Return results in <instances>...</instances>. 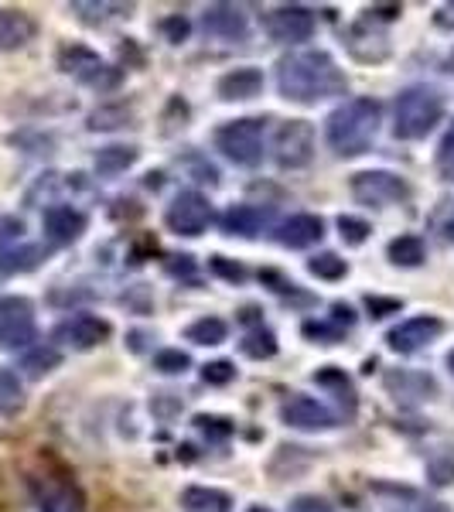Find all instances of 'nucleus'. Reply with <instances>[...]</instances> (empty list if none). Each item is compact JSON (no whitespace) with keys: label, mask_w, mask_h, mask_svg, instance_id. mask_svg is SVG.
<instances>
[{"label":"nucleus","mask_w":454,"mask_h":512,"mask_svg":"<svg viewBox=\"0 0 454 512\" xmlns=\"http://www.w3.org/2000/svg\"><path fill=\"white\" fill-rule=\"evenodd\" d=\"M267 35L284 45H297V41H308L315 35V14L304 4H280L267 14Z\"/></svg>","instance_id":"nucleus-11"},{"label":"nucleus","mask_w":454,"mask_h":512,"mask_svg":"<svg viewBox=\"0 0 454 512\" xmlns=\"http://www.w3.org/2000/svg\"><path fill=\"white\" fill-rule=\"evenodd\" d=\"M216 147L233 164L257 168V164L263 161V120L243 117V120H233V123H226V127H219L216 130Z\"/></svg>","instance_id":"nucleus-5"},{"label":"nucleus","mask_w":454,"mask_h":512,"mask_svg":"<svg viewBox=\"0 0 454 512\" xmlns=\"http://www.w3.org/2000/svg\"><path fill=\"white\" fill-rule=\"evenodd\" d=\"M383 386H386V393L403 403H417V400L437 396V379L431 373H417V369H390V373L383 376Z\"/></svg>","instance_id":"nucleus-16"},{"label":"nucleus","mask_w":454,"mask_h":512,"mask_svg":"<svg viewBox=\"0 0 454 512\" xmlns=\"http://www.w3.org/2000/svg\"><path fill=\"white\" fill-rule=\"evenodd\" d=\"M352 198L359 205H373V209H386V205L407 202L410 185L393 171H359L352 175Z\"/></svg>","instance_id":"nucleus-8"},{"label":"nucleus","mask_w":454,"mask_h":512,"mask_svg":"<svg viewBox=\"0 0 454 512\" xmlns=\"http://www.w3.org/2000/svg\"><path fill=\"white\" fill-rule=\"evenodd\" d=\"M332 325L335 328H342V332H349L352 325H356V311L349 308V304H332Z\"/></svg>","instance_id":"nucleus-45"},{"label":"nucleus","mask_w":454,"mask_h":512,"mask_svg":"<svg viewBox=\"0 0 454 512\" xmlns=\"http://www.w3.org/2000/svg\"><path fill=\"white\" fill-rule=\"evenodd\" d=\"M35 335V304L18 294L0 297V349H24L35 342Z\"/></svg>","instance_id":"nucleus-6"},{"label":"nucleus","mask_w":454,"mask_h":512,"mask_svg":"<svg viewBox=\"0 0 454 512\" xmlns=\"http://www.w3.org/2000/svg\"><path fill=\"white\" fill-rule=\"evenodd\" d=\"M59 69L65 76L86 82V86H96V89H113L120 79V72L103 65V59L86 45H65L59 52Z\"/></svg>","instance_id":"nucleus-9"},{"label":"nucleus","mask_w":454,"mask_h":512,"mask_svg":"<svg viewBox=\"0 0 454 512\" xmlns=\"http://www.w3.org/2000/svg\"><path fill=\"white\" fill-rule=\"evenodd\" d=\"M72 11H76L86 24H103L110 18H123V14H130V4H89V0H76Z\"/></svg>","instance_id":"nucleus-32"},{"label":"nucleus","mask_w":454,"mask_h":512,"mask_svg":"<svg viewBox=\"0 0 454 512\" xmlns=\"http://www.w3.org/2000/svg\"><path fill=\"white\" fill-rule=\"evenodd\" d=\"M86 222H89L86 212L72 209V205L55 202V205H48V209H45V233H48V239H52L55 246L76 243V239L86 233Z\"/></svg>","instance_id":"nucleus-17"},{"label":"nucleus","mask_w":454,"mask_h":512,"mask_svg":"<svg viewBox=\"0 0 454 512\" xmlns=\"http://www.w3.org/2000/svg\"><path fill=\"white\" fill-rule=\"evenodd\" d=\"M45 250L41 246H18V250H0V280L14 277V274H28L41 263Z\"/></svg>","instance_id":"nucleus-24"},{"label":"nucleus","mask_w":454,"mask_h":512,"mask_svg":"<svg viewBox=\"0 0 454 512\" xmlns=\"http://www.w3.org/2000/svg\"><path fill=\"white\" fill-rule=\"evenodd\" d=\"M338 233H342V239L349 246H362L369 239V222L366 219H356V216H338Z\"/></svg>","instance_id":"nucleus-35"},{"label":"nucleus","mask_w":454,"mask_h":512,"mask_svg":"<svg viewBox=\"0 0 454 512\" xmlns=\"http://www.w3.org/2000/svg\"><path fill=\"white\" fill-rule=\"evenodd\" d=\"M321 236H325V222H321V216H308V212L291 216L277 226V243L287 246V250H308Z\"/></svg>","instance_id":"nucleus-19"},{"label":"nucleus","mask_w":454,"mask_h":512,"mask_svg":"<svg viewBox=\"0 0 454 512\" xmlns=\"http://www.w3.org/2000/svg\"><path fill=\"white\" fill-rule=\"evenodd\" d=\"M226 335H229V328L222 318H198L188 325V332H185L188 342H195V345H222L226 342Z\"/></svg>","instance_id":"nucleus-30"},{"label":"nucleus","mask_w":454,"mask_h":512,"mask_svg":"<svg viewBox=\"0 0 454 512\" xmlns=\"http://www.w3.org/2000/svg\"><path fill=\"white\" fill-rule=\"evenodd\" d=\"M448 369H451V373H454V352L448 355Z\"/></svg>","instance_id":"nucleus-53"},{"label":"nucleus","mask_w":454,"mask_h":512,"mask_svg":"<svg viewBox=\"0 0 454 512\" xmlns=\"http://www.w3.org/2000/svg\"><path fill=\"white\" fill-rule=\"evenodd\" d=\"M24 407V386L11 369L0 366V417H14Z\"/></svg>","instance_id":"nucleus-29"},{"label":"nucleus","mask_w":454,"mask_h":512,"mask_svg":"<svg viewBox=\"0 0 454 512\" xmlns=\"http://www.w3.org/2000/svg\"><path fill=\"white\" fill-rule=\"evenodd\" d=\"M161 31L164 38L171 41V45H178V41L188 38V31H192V24H188V18H181V14H171V18L161 21Z\"/></svg>","instance_id":"nucleus-43"},{"label":"nucleus","mask_w":454,"mask_h":512,"mask_svg":"<svg viewBox=\"0 0 454 512\" xmlns=\"http://www.w3.org/2000/svg\"><path fill=\"white\" fill-rule=\"evenodd\" d=\"M400 14H403L400 4H373L369 7V18H379V21H393V18H400Z\"/></svg>","instance_id":"nucleus-47"},{"label":"nucleus","mask_w":454,"mask_h":512,"mask_svg":"<svg viewBox=\"0 0 454 512\" xmlns=\"http://www.w3.org/2000/svg\"><path fill=\"white\" fill-rule=\"evenodd\" d=\"M444 117V96L441 89L417 82L407 86L396 96V120H393V134L400 140H420L441 123Z\"/></svg>","instance_id":"nucleus-3"},{"label":"nucleus","mask_w":454,"mask_h":512,"mask_svg":"<svg viewBox=\"0 0 454 512\" xmlns=\"http://www.w3.org/2000/svg\"><path fill=\"white\" fill-rule=\"evenodd\" d=\"M280 420H284L287 427H297V431H332L338 424V417L325 403L311 400V396H304V393L291 396V400L280 407Z\"/></svg>","instance_id":"nucleus-14"},{"label":"nucleus","mask_w":454,"mask_h":512,"mask_svg":"<svg viewBox=\"0 0 454 512\" xmlns=\"http://www.w3.org/2000/svg\"><path fill=\"white\" fill-rule=\"evenodd\" d=\"M239 349L243 355H250V359H274L277 355V338L270 328H253V332H246V338L239 342Z\"/></svg>","instance_id":"nucleus-31"},{"label":"nucleus","mask_w":454,"mask_h":512,"mask_svg":"<svg viewBox=\"0 0 454 512\" xmlns=\"http://www.w3.org/2000/svg\"><path fill=\"white\" fill-rule=\"evenodd\" d=\"M219 96L226 103H236V99H253L263 93V72L253 69V65H243V69H233L219 79Z\"/></svg>","instance_id":"nucleus-20"},{"label":"nucleus","mask_w":454,"mask_h":512,"mask_svg":"<svg viewBox=\"0 0 454 512\" xmlns=\"http://www.w3.org/2000/svg\"><path fill=\"white\" fill-rule=\"evenodd\" d=\"M277 89L291 103L315 106L328 96L349 93V79L328 52L304 48V52H291L277 62Z\"/></svg>","instance_id":"nucleus-1"},{"label":"nucleus","mask_w":454,"mask_h":512,"mask_svg":"<svg viewBox=\"0 0 454 512\" xmlns=\"http://www.w3.org/2000/svg\"><path fill=\"white\" fill-rule=\"evenodd\" d=\"M345 45H349V52L356 55L359 62H383L386 55H390V45H386V38L373 35V28H369L366 21L356 24V28H349V35H345Z\"/></svg>","instance_id":"nucleus-22"},{"label":"nucleus","mask_w":454,"mask_h":512,"mask_svg":"<svg viewBox=\"0 0 454 512\" xmlns=\"http://www.w3.org/2000/svg\"><path fill=\"white\" fill-rule=\"evenodd\" d=\"M246 512H270V509H267V506H250Z\"/></svg>","instance_id":"nucleus-52"},{"label":"nucleus","mask_w":454,"mask_h":512,"mask_svg":"<svg viewBox=\"0 0 454 512\" xmlns=\"http://www.w3.org/2000/svg\"><path fill=\"white\" fill-rule=\"evenodd\" d=\"M437 171H441L444 181H454V123L437 144Z\"/></svg>","instance_id":"nucleus-39"},{"label":"nucleus","mask_w":454,"mask_h":512,"mask_svg":"<svg viewBox=\"0 0 454 512\" xmlns=\"http://www.w3.org/2000/svg\"><path fill=\"white\" fill-rule=\"evenodd\" d=\"M110 335H113L110 321L96 318V315H72V318L59 321V325H55V332H52L55 342L69 345V349H76V352L96 349V345H103Z\"/></svg>","instance_id":"nucleus-12"},{"label":"nucleus","mask_w":454,"mask_h":512,"mask_svg":"<svg viewBox=\"0 0 454 512\" xmlns=\"http://www.w3.org/2000/svg\"><path fill=\"white\" fill-rule=\"evenodd\" d=\"M202 379L209 386H226L236 379V366L229 359H216V362H205L202 366Z\"/></svg>","instance_id":"nucleus-38"},{"label":"nucleus","mask_w":454,"mask_h":512,"mask_svg":"<svg viewBox=\"0 0 454 512\" xmlns=\"http://www.w3.org/2000/svg\"><path fill=\"white\" fill-rule=\"evenodd\" d=\"M202 28L222 41H243L250 35V21H246L243 7L236 4H209L202 14Z\"/></svg>","instance_id":"nucleus-15"},{"label":"nucleus","mask_w":454,"mask_h":512,"mask_svg":"<svg viewBox=\"0 0 454 512\" xmlns=\"http://www.w3.org/2000/svg\"><path fill=\"white\" fill-rule=\"evenodd\" d=\"M195 427L202 431L209 441H226V437H233V420L226 417H209V414H198L195 417Z\"/></svg>","instance_id":"nucleus-36"},{"label":"nucleus","mask_w":454,"mask_h":512,"mask_svg":"<svg viewBox=\"0 0 454 512\" xmlns=\"http://www.w3.org/2000/svg\"><path fill=\"white\" fill-rule=\"evenodd\" d=\"M386 256L396 263V267H420L427 260V250H424V239L420 236H396L390 243Z\"/></svg>","instance_id":"nucleus-28"},{"label":"nucleus","mask_w":454,"mask_h":512,"mask_svg":"<svg viewBox=\"0 0 454 512\" xmlns=\"http://www.w3.org/2000/svg\"><path fill=\"white\" fill-rule=\"evenodd\" d=\"M400 308H403V301H396V297H379V294H369V297H366V311H369L373 318L396 315Z\"/></svg>","instance_id":"nucleus-42"},{"label":"nucleus","mask_w":454,"mask_h":512,"mask_svg":"<svg viewBox=\"0 0 454 512\" xmlns=\"http://www.w3.org/2000/svg\"><path fill=\"white\" fill-rule=\"evenodd\" d=\"M181 506H185V512H233V499L222 489L192 485V489L181 492Z\"/></svg>","instance_id":"nucleus-23"},{"label":"nucleus","mask_w":454,"mask_h":512,"mask_svg":"<svg viewBox=\"0 0 454 512\" xmlns=\"http://www.w3.org/2000/svg\"><path fill=\"white\" fill-rule=\"evenodd\" d=\"M38 35V24L24 11H0V52H14L24 48Z\"/></svg>","instance_id":"nucleus-21"},{"label":"nucleus","mask_w":454,"mask_h":512,"mask_svg":"<svg viewBox=\"0 0 454 512\" xmlns=\"http://www.w3.org/2000/svg\"><path fill=\"white\" fill-rule=\"evenodd\" d=\"M444 236H448V239H451V243H454V212H451V219H448V222H444Z\"/></svg>","instance_id":"nucleus-51"},{"label":"nucleus","mask_w":454,"mask_h":512,"mask_svg":"<svg viewBox=\"0 0 454 512\" xmlns=\"http://www.w3.org/2000/svg\"><path fill=\"white\" fill-rule=\"evenodd\" d=\"M444 332V321L434 318V315H420V318H407L403 325H396L390 335H386V342H390L393 352L400 355H414L420 349H427V345L434 342V338H441Z\"/></svg>","instance_id":"nucleus-13"},{"label":"nucleus","mask_w":454,"mask_h":512,"mask_svg":"<svg viewBox=\"0 0 454 512\" xmlns=\"http://www.w3.org/2000/svg\"><path fill=\"white\" fill-rule=\"evenodd\" d=\"M441 28H454V4H444L441 11H437V18H434Z\"/></svg>","instance_id":"nucleus-50"},{"label":"nucleus","mask_w":454,"mask_h":512,"mask_svg":"<svg viewBox=\"0 0 454 512\" xmlns=\"http://www.w3.org/2000/svg\"><path fill=\"white\" fill-rule=\"evenodd\" d=\"M209 267H212V274H219L222 280H229V284H243V280H246V267H243V263L226 260V256H212Z\"/></svg>","instance_id":"nucleus-41"},{"label":"nucleus","mask_w":454,"mask_h":512,"mask_svg":"<svg viewBox=\"0 0 454 512\" xmlns=\"http://www.w3.org/2000/svg\"><path fill=\"white\" fill-rule=\"evenodd\" d=\"M427 472H431V482H434V485H448V482H454V454L434 458L431 465H427Z\"/></svg>","instance_id":"nucleus-44"},{"label":"nucleus","mask_w":454,"mask_h":512,"mask_svg":"<svg viewBox=\"0 0 454 512\" xmlns=\"http://www.w3.org/2000/svg\"><path fill=\"white\" fill-rule=\"evenodd\" d=\"M304 338H315V342H321V345H335L338 338H342L345 332L342 328H335L332 321H304Z\"/></svg>","instance_id":"nucleus-40"},{"label":"nucleus","mask_w":454,"mask_h":512,"mask_svg":"<svg viewBox=\"0 0 454 512\" xmlns=\"http://www.w3.org/2000/svg\"><path fill=\"white\" fill-rule=\"evenodd\" d=\"M21 233H24L21 219H0V239H14V236H21Z\"/></svg>","instance_id":"nucleus-48"},{"label":"nucleus","mask_w":454,"mask_h":512,"mask_svg":"<svg viewBox=\"0 0 454 512\" xmlns=\"http://www.w3.org/2000/svg\"><path fill=\"white\" fill-rule=\"evenodd\" d=\"M270 219H274V209H263V205H233L222 216V233L253 239L270 226Z\"/></svg>","instance_id":"nucleus-18"},{"label":"nucleus","mask_w":454,"mask_h":512,"mask_svg":"<svg viewBox=\"0 0 454 512\" xmlns=\"http://www.w3.org/2000/svg\"><path fill=\"white\" fill-rule=\"evenodd\" d=\"M134 113L127 106H99V110L89 113V130H117V127H127V120Z\"/></svg>","instance_id":"nucleus-33"},{"label":"nucleus","mask_w":454,"mask_h":512,"mask_svg":"<svg viewBox=\"0 0 454 512\" xmlns=\"http://www.w3.org/2000/svg\"><path fill=\"white\" fill-rule=\"evenodd\" d=\"M134 161H137V147H130V144H110V147H99L96 171H99V175H106V178H113V175H120V171H127Z\"/></svg>","instance_id":"nucleus-25"},{"label":"nucleus","mask_w":454,"mask_h":512,"mask_svg":"<svg viewBox=\"0 0 454 512\" xmlns=\"http://www.w3.org/2000/svg\"><path fill=\"white\" fill-rule=\"evenodd\" d=\"M315 383L318 386H328V390L338 393V400L345 403V410H349V417L356 414V386H352V379L345 376V369H335V366H325L315 373Z\"/></svg>","instance_id":"nucleus-26"},{"label":"nucleus","mask_w":454,"mask_h":512,"mask_svg":"<svg viewBox=\"0 0 454 512\" xmlns=\"http://www.w3.org/2000/svg\"><path fill=\"white\" fill-rule=\"evenodd\" d=\"M403 512H451L444 502H414V509H403Z\"/></svg>","instance_id":"nucleus-49"},{"label":"nucleus","mask_w":454,"mask_h":512,"mask_svg":"<svg viewBox=\"0 0 454 512\" xmlns=\"http://www.w3.org/2000/svg\"><path fill=\"white\" fill-rule=\"evenodd\" d=\"M164 222H168V229L178 236H202L212 222L209 198H205L202 192L175 195V202L168 205V216H164Z\"/></svg>","instance_id":"nucleus-10"},{"label":"nucleus","mask_w":454,"mask_h":512,"mask_svg":"<svg viewBox=\"0 0 454 512\" xmlns=\"http://www.w3.org/2000/svg\"><path fill=\"white\" fill-rule=\"evenodd\" d=\"M28 489L38 512H86V495L76 485V478L55 465L35 468L28 475Z\"/></svg>","instance_id":"nucleus-4"},{"label":"nucleus","mask_w":454,"mask_h":512,"mask_svg":"<svg viewBox=\"0 0 454 512\" xmlns=\"http://www.w3.org/2000/svg\"><path fill=\"white\" fill-rule=\"evenodd\" d=\"M274 158L284 171L308 168L311 158H315V127L308 120L280 123L274 137Z\"/></svg>","instance_id":"nucleus-7"},{"label":"nucleus","mask_w":454,"mask_h":512,"mask_svg":"<svg viewBox=\"0 0 454 512\" xmlns=\"http://www.w3.org/2000/svg\"><path fill=\"white\" fill-rule=\"evenodd\" d=\"M291 512H335V509L325 499H318V495H301L291 506Z\"/></svg>","instance_id":"nucleus-46"},{"label":"nucleus","mask_w":454,"mask_h":512,"mask_svg":"<svg viewBox=\"0 0 454 512\" xmlns=\"http://www.w3.org/2000/svg\"><path fill=\"white\" fill-rule=\"evenodd\" d=\"M308 270L318 280H342L345 274H349V267H345V260L338 253H318V256H311Z\"/></svg>","instance_id":"nucleus-34"},{"label":"nucleus","mask_w":454,"mask_h":512,"mask_svg":"<svg viewBox=\"0 0 454 512\" xmlns=\"http://www.w3.org/2000/svg\"><path fill=\"white\" fill-rule=\"evenodd\" d=\"M448 65H451V72H454V55H451V62H448Z\"/></svg>","instance_id":"nucleus-54"},{"label":"nucleus","mask_w":454,"mask_h":512,"mask_svg":"<svg viewBox=\"0 0 454 512\" xmlns=\"http://www.w3.org/2000/svg\"><path fill=\"white\" fill-rule=\"evenodd\" d=\"M59 362H62V352H59V349H52V345H35L31 352H24V355H21V369H24V373H28L31 379L48 376L52 369H59Z\"/></svg>","instance_id":"nucleus-27"},{"label":"nucleus","mask_w":454,"mask_h":512,"mask_svg":"<svg viewBox=\"0 0 454 512\" xmlns=\"http://www.w3.org/2000/svg\"><path fill=\"white\" fill-rule=\"evenodd\" d=\"M188 366H192V359H188L185 352H178V349H164V352L154 355V369H158V373L175 376V373H185Z\"/></svg>","instance_id":"nucleus-37"},{"label":"nucleus","mask_w":454,"mask_h":512,"mask_svg":"<svg viewBox=\"0 0 454 512\" xmlns=\"http://www.w3.org/2000/svg\"><path fill=\"white\" fill-rule=\"evenodd\" d=\"M379 123H383V106L373 96L349 99V103L332 110V117L325 120L328 147L338 158H359V154H366L373 147Z\"/></svg>","instance_id":"nucleus-2"}]
</instances>
